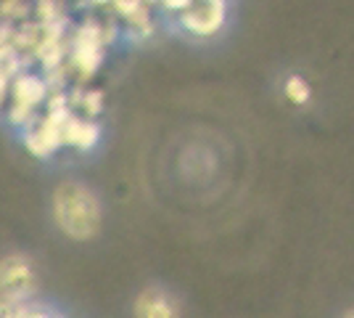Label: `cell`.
Instances as JSON below:
<instances>
[{"instance_id":"cell-4","label":"cell","mask_w":354,"mask_h":318,"mask_svg":"<svg viewBox=\"0 0 354 318\" xmlns=\"http://www.w3.org/2000/svg\"><path fill=\"white\" fill-rule=\"evenodd\" d=\"M138 313H143V316H172L169 305L164 303L162 297H146V300H140Z\"/></svg>"},{"instance_id":"cell-1","label":"cell","mask_w":354,"mask_h":318,"mask_svg":"<svg viewBox=\"0 0 354 318\" xmlns=\"http://www.w3.org/2000/svg\"><path fill=\"white\" fill-rule=\"evenodd\" d=\"M53 210H56V220H59L61 231L72 239H80V242L95 236V231L101 226L98 202L80 183L59 186L56 199H53Z\"/></svg>"},{"instance_id":"cell-7","label":"cell","mask_w":354,"mask_h":318,"mask_svg":"<svg viewBox=\"0 0 354 318\" xmlns=\"http://www.w3.org/2000/svg\"><path fill=\"white\" fill-rule=\"evenodd\" d=\"M19 96H21L24 101H37V98L43 96V85H40L37 80H24V82L19 85Z\"/></svg>"},{"instance_id":"cell-5","label":"cell","mask_w":354,"mask_h":318,"mask_svg":"<svg viewBox=\"0 0 354 318\" xmlns=\"http://www.w3.org/2000/svg\"><path fill=\"white\" fill-rule=\"evenodd\" d=\"M286 93L291 96V101L304 104V101L310 98V85H307L301 77H291V80H288V85H286Z\"/></svg>"},{"instance_id":"cell-2","label":"cell","mask_w":354,"mask_h":318,"mask_svg":"<svg viewBox=\"0 0 354 318\" xmlns=\"http://www.w3.org/2000/svg\"><path fill=\"white\" fill-rule=\"evenodd\" d=\"M222 21H225V0H201V3L191 6L183 16V24L198 35L217 32Z\"/></svg>"},{"instance_id":"cell-3","label":"cell","mask_w":354,"mask_h":318,"mask_svg":"<svg viewBox=\"0 0 354 318\" xmlns=\"http://www.w3.org/2000/svg\"><path fill=\"white\" fill-rule=\"evenodd\" d=\"M66 138H69L72 143H80V146H90V143L95 141V127H93V125H85V122L72 120L69 127H66Z\"/></svg>"},{"instance_id":"cell-6","label":"cell","mask_w":354,"mask_h":318,"mask_svg":"<svg viewBox=\"0 0 354 318\" xmlns=\"http://www.w3.org/2000/svg\"><path fill=\"white\" fill-rule=\"evenodd\" d=\"M19 279H27V265H16V263H3V271H0V281L6 284H14Z\"/></svg>"},{"instance_id":"cell-8","label":"cell","mask_w":354,"mask_h":318,"mask_svg":"<svg viewBox=\"0 0 354 318\" xmlns=\"http://www.w3.org/2000/svg\"><path fill=\"white\" fill-rule=\"evenodd\" d=\"M169 8H188L191 6V0H164Z\"/></svg>"},{"instance_id":"cell-9","label":"cell","mask_w":354,"mask_h":318,"mask_svg":"<svg viewBox=\"0 0 354 318\" xmlns=\"http://www.w3.org/2000/svg\"><path fill=\"white\" fill-rule=\"evenodd\" d=\"M0 93H3V80H0Z\"/></svg>"}]
</instances>
